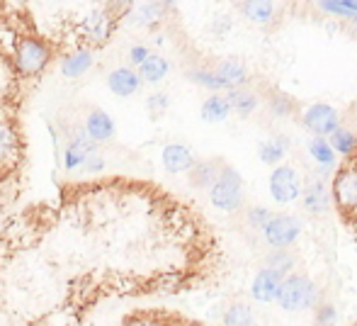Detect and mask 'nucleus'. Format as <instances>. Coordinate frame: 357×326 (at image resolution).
<instances>
[{
  "instance_id": "nucleus-1",
  "label": "nucleus",
  "mask_w": 357,
  "mask_h": 326,
  "mask_svg": "<svg viewBox=\"0 0 357 326\" xmlns=\"http://www.w3.org/2000/svg\"><path fill=\"white\" fill-rule=\"evenodd\" d=\"M278 304L287 312H301V309H311L319 299V290L304 275H289L280 283L278 290Z\"/></svg>"
},
{
  "instance_id": "nucleus-2",
  "label": "nucleus",
  "mask_w": 357,
  "mask_h": 326,
  "mask_svg": "<svg viewBox=\"0 0 357 326\" xmlns=\"http://www.w3.org/2000/svg\"><path fill=\"white\" fill-rule=\"evenodd\" d=\"M209 198H212V205L224 212H236V209L243 205V180L236 173L234 168H221L216 180L209 188Z\"/></svg>"
},
{
  "instance_id": "nucleus-3",
  "label": "nucleus",
  "mask_w": 357,
  "mask_h": 326,
  "mask_svg": "<svg viewBox=\"0 0 357 326\" xmlns=\"http://www.w3.org/2000/svg\"><path fill=\"white\" fill-rule=\"evenodd\" d=\"M52 59V52L49 47L37 37H22L17 42V49H15V61H17V68L27 76H34L39 73Z\"/></svg>"
},
{
  "instance_id": "nucleus-4",
  "label": "nucleus",
  "mask_w": 357,
  "mask_h": 326,
  "mask_svg": "<svg viewBox=\"0 0 357 326\" xmlns=\"http://www.w3.org/2000/svg\"><path fill=\"white\" fill-rule=\"evenodd\" d=\"M263 234L270 246H275L278 251H284L287 246H291L299 239L301 222L296 217H291V214H275L263 227Z\"/></svg>"
},
{
  "instance_id": "nucleus-5",
  "label": "nucleus",
  "mask_w": 357,
  "mask_h": 326,
  "mask_svg": "<svg viewBox=\"0 0 357 326\" xmlns=\"http://www.w3.org/2000/svg\"><path fill=\"white\" fill-rule=\"evenodd\" d=\"M333 198L335 205L345 212L357 209V165H345L333 178Z\"/></svg>"
},
{
  "instance_id": "nucleus-6",
  "label": "nucleus",
  "mask_w": 357,
  "mask_h": 326,
  "mask_svg": "<svg viewBox=\"0 0 357 326\" xmlns=\"http://www.w3.org/2000/svg\"><path fill=\"white\" fill-rule=\"evenodd\" d=\"M270 193H273L275 202H280V205H287L299 198L301 185H299V178H296L294 168H289V165L275 168L273 175H270Z\"/></svg>"
},
{
  "instance_id": "nucleus-7",
  "label": "nucleus",
  "mask_w": 357,
  "mask_h": 326,
  "mask_svg": "<svg viewBox=\"0 0 357 326\" xmlns=\"http://www.w3.org/2000/svg\"><path fill=\"white\" fill-rule=\"evenodd\" d=\"M78 29H80V34H83L85 39H90L93 44H102V42H107L109 34H112L114 20L107 10H90V13L83 15Z\"/></svg>"
},
{
  "instance_id": "nucleus-8",
  "label": "nucleus",
  "mask_w": 357,
  "mask_h": 326,
  "mask_svg": "<svg viewBox=\"0 0 357 326\" xmlns=\"http://www.w3.org/2000/svg\"><path fill=\"white\" fill-rule=\"evenodd\" d=\"M304 124L309 127V132L324 139L326 134H333L340 127V119L331 105H311L304 112Z\"/></svg>"
},
{
  "instance_id": "nucleus-9",
  "label": "nucleus",
  "mask_w": 357,
  "mask_h": 326,
  "mask_svg": "<svg viewBox=\"0 0 357 326\" xmlns=\"http://www.w3.org/2000/svg\"><path fill=\"white\" fill-rule=\"evenodd\" d=\"M93 154H98V144H95L85 132H78L71 139L66 151H63V165H66V170L83 168L85 161H88Z\"/></svg>"
},
{
  "instance_id": "nucleus-10",
  "label": "nucleus",
  "mask_w": 357,
  "mask_h": 326,
  "mask_svg": "<svg viewBox=\"0 0 357 326\" xmlns=\"http://www.w3.org/2000/svg\"><path fill=\"white\" fill-rule=\"evenodd\" d=\"M282 275L275 273L270 268H263L253 280V297L258 302H273L278 297V290H280V283H282Z\"/></svg>"
},
{
  "instance_id": "nucleus-11",
  "label": "nucleus",
  "mask_w": 357,
  "mask_h": 326,
  "mask_svg": "<svg viewBox=\"0 0 357 326\" xmlns=\"http://www.w3.org/2000/svg\"><path fill=\"white\" fill-rule=\"evenodd\" d=\"M163 165L168 173H183V170H190L195 165V156L185 144H168L163 149Z\"/></svg>"
},
{
  "instance_id": "nucleus-12",
  "label": "nucleus",
  "mask_w": 357,
  "mask_h": 326,
  "mask_svg": "<svg viewBox=\"0 0 357 326\" xmlns=\"http://www.w3.org/2000/svg\"><path fill=\"white\" fill-rule=\"evenodd\" d=\"M17 151H20L17 129H15V124L8 117L0 114V168L8 165L10 161H15Z\"/></svg>"
},
{
  "instance_id": "nucleus-13",
  "label": "nucleus",
  "mask_w": 357,
  "mask_h": 326,
  "mask_svg": "<svg viewBox=\"0 0 357 326\" xmlns=\"http://www.w3.org/2000/svg\"><path fill=\"white\" fill-rule=\"evenodd\" d=\"M85 134H88L95 144L112 139V134H114L112 117H109L107 112H102V110H93V112L88 114V119H85Z\"/></svg>"
},
{
  "instance_id": "nucleus-14",
  "label": "nucleus",
  "mask_w": 357,
  "mask_h": 326,
  "mask_svg": "<svg viewBox=\"0 0 357 326\" xmlns=\"http://www.w3.org/2000/svg\"><path fill=\"white\" fill-rule=\"evenodd\" d=\"M107 85L114 95H119V98H129V95H134L139 90L142 78H139V73L132 71V68H117V71H112L107 76Z\"/></svg>"
},
{
  "instance_id": "nucleus-15",
  "label": "nucleus",
  "mask_w": 357,
  "mask_h": 326,
  "mask_svg": "<svg viewBox=\"0 0 357 326\" xmlns=\"http://www.w3.org/2000/svg\"><path fill=\"white\" fill-rule=\"evenodd\" d=\"M90 66H93V54H90L88 49H75V52H71L63 59L61 73L66 78H78V76H83Z\"/></svg>"
},
{
  "instance_id": "nucleus-16",
  "label": "nucleus",
  "mask_w": 357,
  "mask_h": 326,
  "mask_svg": "<svg viewBox=\"0 0 357 326\" xmlns=\"http://www.w3.org/2000/svg\"><path fill=\"white\" fill-rule=\"evenodd\" d=\"M214 76L219 78L221 85H229V88H234V85H241L245 81V66L241 61H234V59H226V61H221L219 66H216Z\"/></svg>"
},
{
  "instance_id": "nucleus-17",
  "label": "nucleus",
  "mask_w": 357,
  "mask_h": 326,
  "mask_svg": "<svg viewBox=\"0 0 357 326\" xmlns=\"http://www.w3.org/2000/svg\"><path fill=\"white\" fill-rule=\"evenodd\" d=\"M168 76V61L158 54H151L149 59L142 64V71H139V78L146 83H158Z\"/></svg>"
},
{
  "instance_id": "nucleus-18",
  "label": "nucleus",
  "mask_w": 357,
  "mask_h": 326,
  "mask_svg": "<svg viewBox=\"0 0 357 326\" xmlns=\"http://www.w3.org/2000/svg\"><path fill=\"white\" fill-rule=\"evenodd\" d=\"M304 207H306V212H311V214L326 212V207H328V195H326L324 183H311L309 188L304 190Z\"/></svg>"
},
{
  "instance_id": "nucleus-19",
  "label": "nucleus",
  "mask_w": 357,
  "mask_h": 326,
  "mask_svg": "<svg viewBox=\"0 0 357 326\" xmlns=\"http://www.w3.org/2000/svg\"><path fill=\"white\" fill-rule=\"evenodd\" d=\"M241 10H243V15L248 20H253V22H270V20L275 17V5L273 3H263V0H250V3H243L241 5Z\"/></svg>"
},
{
  "instance_id": "nucleus-20",
  "label": "nucleus",
  "mask_w": 357,
  "mask_h": 326,
  "mask_svg": "<svg viewBox=\"0 0 357 326\" xmlns=\"http://www.w3.org/2000/svg\"><path fill=\"white\" fill-rule=\"evenodd\" d=\"M229 112H231L229 103H226V98H221V95H212V98L202 105V119H207V122H224V119L229 117Z\"/></svg>"
},
{
  "instance_id": "nucleus-21",
  "label": "nucleus",
  "mask_w": 357,
  "mask_h": 326,
  "mask_svg": "<svg viewBox=\"0 0 357 326\" xmlns=\"http://www.w3.org/2000/svg\"><path fill=\"white\" fill-rule=\"evenodd\" d=\"M226 103L238 114H250L255 110V105H258V100H255V95L250 93V90H231V93L226 95Z\"/></svg>"
},
{
  "instance_id": "nucleus-22",
  "label": "nucleus",
  "mask_w": 357,
  "mask_h": 326,
  "mask_svg": "<svg viewBox=\"0 0 357 326\" xmlns=\"http://www.w3.org/2000/svg\"><path fill=\"white\" fill-rule=\"evenodd\" d=\"M287 147H289V139L275 137V139H270V142L260 144L258 154H260V158H263L265 163H278V161H282V158H284Z\"/></svg>"
},
{
  "instance_id": "nucleus-23",
  "label": "nucleus",
  "mask_w": 357,
  "mask_h": 326,
  "mask_svg": "<svg viewBox=\"0 0 357 326\" xmlns=\"http://www.w3.org/2000/svg\"><path fill=\"white\" fill-rule=\"evenodd\" d=\"M328 147L333 149V151L343 154V156H350V154H353L355 149H357V137H355L353 132H348V129L338 127L333 134H331Z\"/></svg>"
},
{
  "instance_id": "nucleus-24",
  "label": "nucleus",
  "mask_w": 357,
  "mask_h": 326,
  "mask_svg": "<svg viewBox=\"0 0 357 326\" xmlns=\"http://www.w3.org/2000/svg\"><path fill=\"white\" fill-rule=\"evenodd\" d=\"M165 8H168V5H163V3H144V5H139V8H134L132 20L139 24H153L163 17Z\"/></svg>"
},
{
  "instance_id": "nucleus-25",
  "label": "nucleus",
  "mask_w": 357,
  "mask_h": 326,
  "mask_svg": "<svg viewBox=\"0 0 357 326\" xmlns=\"http://www.w3.org/2000/svg\"><path fill=\"white\" fill-rule=\"evenodd\" d=\"M216 175H219V170L214 168V163H197L190 168V180L197 188H212Z\"/></svg>"
},
{
  "instance_id": "nucleus-26",
  "label": "nucleus",
  "mask_w": 357,
  "mask_h": 326,
  "mask_svg": "<svg viewBox=\"0 0 357 326\" xmlns=\"http://www.w3.org/2000/svg\"><path fill=\"white\" fill-rule=\"evenodd\" d=\"M226 326H253V312L248 304H234L229 307V312L224 314Z\"/></svg>"
},
{
  "instance_id": "nucleus-27",
  "label": "nucleus",
  "mask_w": 357,
  "mask_h": 326,
  "mask_svg": "<svg viewBox=\"0 0 357 326\" xmlns=\"http://www.w3.org/2000/svg\"><path fill=\"white\" fill-rule=\"evenodd\" d=\"M321 10H326V13L331 15H338V17H357V3L355 0H324V3H319Z\"/></svg>"
},
{
  "instance_id": "nucleus-28",
  "label": "nucleus",
  "mask_w": 357,
  "mask_h": 326,
  "mask_svg": "<svg viewBox=\"0 0 357 326\" xmlns=\"http://www.w3.org/2000/svg\"><path fill=\"white\" fill-rule=\"evenodd\" d=\"M309 151H311V156H314L321 165H333L335 163V151L328 147V142H326V139L316 137L314 142L309 144Z\"/></svg>"
},
{
  "instance_id": "nucleus-29",
  "label": "nucleus",
  "mask_w": 357,
  "mask_h": 326,
  "mask_svg": "<svg viewBox=\"0 0 357 326\" xmlns=\"http://www.w3.org/2000/svg\"><path fill=\"white\" fill-rule=\"evenodd\" d=\"M291 265H294V258H291L289 253H284V251H278V253H273L268 258V268L275 270V273H280L282 278H284V273L291 268Z\"/></svg>"
},
{
  "instance_id": "nucleus-30",
  "label": "nucleus",
  "mask_w": 357,
  "mask_h": 326,
  "mask_svg": "<svg viewBox=\"0 0 357 326\" xmlns=\"http://www.w3.org/2000/svg\"><path fill=\"white\" fill-rule=\"evenodd\" d=\"M190 78H192L195 83L204 85V88H212V90L224 88V85H221L219 78L214 76V71H190Z\"/></svg>"
},
{
  "instance_id": "nucleus-31",
  "label": "nucleus",
  "mask_w": 357,
  "mask_h": 326,
  "mask_svg": "<svg viewBox=\"0 0 357 326\" xmlns=\"http://www.w3.org/2000/svg\"><path fill=\"white\" fill-rule=\"evenodd\" d=\"M168 103H170L168 95H165V93H155V95H151L149 103H146V105H149V110L153 114H160L163 110H168Z\"/></svg>"
},
{
  "instance_id": "nucleus-32",
  "label": "nucleus",
  "mask_w": 357,
  "mask_h": 326,
  "mask_svg": "<svg viewBox=\"0 0 357 326\" xmlns=\"http://www.w3.org/2000/svg\"><path fill=\"white\" fill-rule=\"evenodd\" d=\"M270 217H273V214H270L265 207H255V209H250V212H248L250 224H253V227H260V229H263L265 224L270 222Z\"/></svg>"
},
{
  "instance_id": "nucleus-33",
  "label": "nucleus",
  "mask_w": 357,
  "mask_h": 326,
  "mask_svg": "<svg viewBox=\"0 0 357 326\" xmlns=\"http://www.w3.org/2000/svg\"><path fill=\"white\" fill-rule=\"evenodd\" d=\"M335 324V309L331 304H324L319 309V326H333Z\"/></svg>"
},
{
  "instance_id": "nucleus-34",
  "label": "nucleus",
  "mask_w": 357,
  "mask_h": 326,
  "mask_svg": "<svg viewBox=\"0 0 357 326\" xmlns=\"http://www.w3.org/2000/svg\"><path fill=\"white\" fill-rule=\"evenodd\" d=\"M273 112L275 114H289V100L284 95H275L273 100Z\"/></svg>"
},
{
  "instance_id": "nucleus-35",
  "label": "nucleus",
  "mask_w": 357,
  "mask_h": 326,
  "mask_svg": "<svg viewBox=\"0 0 357 326\" xmlns=\"http://www.w3.org/2000/svg\"><path fill=\"white\" fill-rule=\"evenodd\" d=\"M83 168L88 170V173H100V170L105 168V161L100 158V154H93V156H90L88 161H85Z\"/></svg>"
},
{
  "instance_id": "nucleus-36",
  "label": "nucleus",
  "mask_w": 357,
  "mask_h": 326,
  "mask_svg": "<svg viewBox=\"0 0 357 326\" xmlns=\"http://www.w3.org/2000/svg\"><path fill=\"white\" fill-rule=\"evenodd\" d=\"M149 57H151V54H149V49H146V47H134V49H132V54H129L132 64H139V66H142V64H144Z\"/></svg>"
},
{
  "instance_id": "nucleus-37",
  "label": "nucleus",
  "mask_w": 357,
  "mask_h": 326,
  "mask_svg": "<svg viewBox=\"0 0 357 326\" xmlns=\"http://www.w3.org/2000/svg\"><path fill=\"white\" fill-rule=\"evenodd\" d=\"M129 326H160V324L151 322V319H139V322H134V324H129Z\"/></svg>"
}]
</instances>
